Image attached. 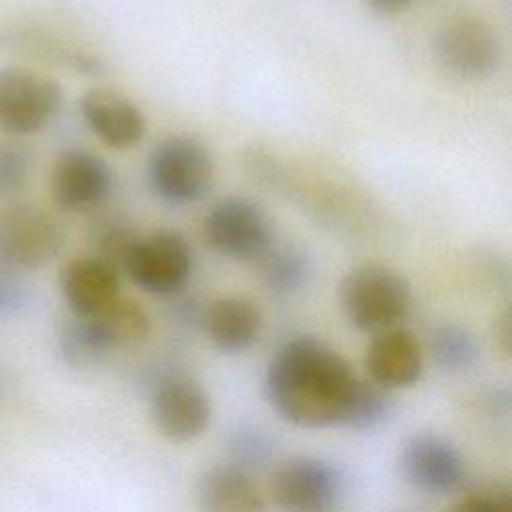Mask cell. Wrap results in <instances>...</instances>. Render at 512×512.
I'll return each mask as SVG.
<instances>
[{
  "label": "cell",
  "instance_id": "1",
  "mask_svg": "<svg viewBox=\"0 0 512 512\" xmlns=\"http://www.w3.org/2000/svg\"><path fill=\"white\" fill-rule=\"evenodd\" d=\"M360 378L350 364L314 336L282 342L266 366L264 388L272 408L300 428L344 426Z\"/></svg>",
  "mask_w": 512,
  "mask_h": 512
},
{
  "label": "cell",
  "instance_id": "2",
  "mask_svg": "<svg viewBox=\"0 0 512 512\" xmlns=\"http://www.w3.org/2000/svg\"><path fill=\"white\" fill-rule=\"evenodd\" d=\"M152 332L148 310L134 298L120 296L102 312L72 316L58 330V350L68 366L84 368L114 350L142 344Z\"/></svg>",
  "mask_w": 512,
  "mask_h": 512
},
{
  "label": "cell",
  "instance_id": "3",
  "mask_svg": "<svg viewBox=\"0 0 512 512\" xmlns=\"http://www.w3.org/2000/svg\"><path fill=\"white\" fill-rule=\"evenodd\" d=\"M340 308L348 324L378 334L400 326L412 308V286L392 266L364 262L350 268L338 288Z\"/></svg>",
  "mask_w": 512,
  "mask_h": 512
},
{
  "label": "cell",
  "instance_id": "4",
  "mask_svg": "<svg viewBox=\"0 0 512 512\" xmlns=\"http://www.w3.org/2000/svg\"><path fill=\"white\" fill-rule=\"evenodd\" d=\"M146 180L160 202L188 206L208 194L214 182V158L200 138L170 134L150 150Z\"/></svg>",
  "mask_w": 512,
  "mask_h": 512
},
{
  "label": "cell",
  "instance_id": "5",
  "mask_svg": "<svg viewBox=\"0 0 512 512\" xmlns=\"http://www.w3.org/2000/svg\"><path fill=\"white\" fill-rule=\"evenodd\" d=\"M192 268V246L184 234L172 228L138 234L120 264V272L152 296H178L188 284Z\"/></svg>",
  "mask_w": 512,
  "mask_h": 512
},
{
  "label": "cell",
  "instance_id": "6",
  "mask_svg": "<svg viewBox=\"0 0 512 512\" xmlns=\"http://www.w3.org/2000/svg\"><path fill=\"white\" fill-rule=\"evenodd\" d=\"M66 242L62 222L46 208L14 202L0 210V266L6 272H30L50 264Z\"/></svg>",
  "mask_w": 512,
  "mask_h": 512
},
{
  "label": "cell",
  "instance_id": "7",
  "mask_svg": "<svg viewBox=\"0 0 512 512\" xmlns=\"http://www.w3.org/2000/svg\"><path fill=\"white\" fill-rule=\"evenodd\" d=\"M214 252L238 262H256L274 244L268 212L252 198L230 194L216 200L202 222Z\"/></svg>",
  "mask_w": 512,
  "mask_h": 512
},
{
  "label": "cell",
  "instance_id": "8",
  "mask_svg": "<svg viewBox=\"0 0 512 512\" xmlns=\"http://www.w3.org/2000/svg\"><path fill=\"white\" fill-rule=\"evenodd\" d=\"M434 58L452 78L478 82L494 76L504 60V44L490 22L478 16L448 20L432 40Z\"/></svg>",
  "mask_w": 512,
  "mask_h": 512
},
{
  "label": "cell",
  "instance_id": "9",
  "mask_svg": "<svg viewBox=\"0 0 512 512\" xmlns=\"http://www.w3.org/2000/svg\"><path fill=\"white\" fill-rule=\"evenodd\" d=\"M56 80L18 66L0 68V132L28 136L42 130L62 108Z\"/></svg>",
  "mask_w": 512,
  "mask_h": 512
},
{
  "label": "cell",
  "instance_id": "10",
  "mask_svg": "<svg viewBox=\"0 0 512 512\" xmlns=\"http://www.w3.org/2000/svg\"><path fill=\"white\" fill-rule=\"evenodd\" d=\"M272 498L282 512H330L344 494V476L318 456H292L272 476Z\"/></svg>",
  "mask_w": 512,
  "mask_h": 512
},
{
  "label": "cell",
  "instance_id": "11",
  "mask_svg": "<svg viewBox=\"0 0 512 512\" xmlns=\"http://www.w3.org/2000/svg\"><path fill=\"white\" fill-rule=\"evenodd\" d=\"M114 188L110 164L94 150L68 148L54 160L50 194L64 212L82 214L100 208Z\"/></svg>",
  "mask_w": 512,
  "mask_h": 512
},
{
  "label": "cell",
  "instance_id": "12",
  "mask_svg": "<svg viewBox=\"0 0 512 512\" xmlns=\"http://www.w3.org/2000/svg\"><path fill=\"white\" fill-rule=\"evenodd\" d=\"M400 472L414 490L426 496H448L462 486L466 462L444 436L416 432L402 444Z\"/></svg>",
  "mask_w": 512,
  "mask_h": 512
},
{
  "label": "cell",
  "instance_id": "13",
  "mask_svg": "<svg viewBox=\"0 0 512 512\" xmlns=\"http://www.w3.org/2000/svg\"><path fill=\"white\" fill-rule=\"evenodd\" d=\"M150 414L162 436L172 442H190L208 428L212 406L196 380L166 374L152 388Z\"/></svg>",
  "mask_w": 512,
  "mask_h": 512
},
{
  "label": "cell",
  "instance_id": "14",
  "mask_svg": "<svg viewBox=\"0 0 512 512\" xmlns=\"http://www.w3.org/2000/svg\"><path fill=\"white\" fill-rule=\"evenodd\" d=\"M80 114L90 132L108 148H134L146 134V116L122 92L90 88L80 98Z\"/></svg>",
  "mask_w": 512,
  "mask_h": 512
},
{
  "label": "cell",
  "instance_id": "15",
  "mask_svg": "<svg viewBox=\"0 0 512 512\" xmlns=\"http://www.w3.org/2000/svg\"><path fill=\"white\" fill-rule=\"evenodd\" d=\"M364 366L370 382L384 390L414 386L424 372V352L420 340L406 328L394 326L374 334L366 348Z\"/></svg>",
  "mask_w": 512,
  "mask_h": 512
},
{
  "label": "cell",
  "instance_id": "16",
  "mask_svg": "<svg viewBox=\"0 0 512 512\" xmlns=\"http://www.w3.org/2000/svg\"><path fill=\"white\" fill-rule=\"evenodd\" d=\"M62 298L72 316L102 312L120 294V272L92 254L68 260L58 276Z\"/></svg>",
  "mask_w": 512,
  "mask_h": 512
},
{
  "label": "cell",
  "instance_id": "17",
  "mask_svg": "<svg viewBox=\"0 0 512 512\" xmlns=\"http://www.w3.org/2000/svg\"><path fill=\"white\" fill-rule=\"evenodd\" d=\"M200 326L210 344L224 354L250 350L262 332V312L246 296L228 294L202 308Z\"/></svg>",
  "mask_w": 512,
  "mask_h": 512
},
{
  "label": "cell",
  "instance_id": "18",
  "mask_svg": "<svg viewBox=\"0 0 512 512\" xmlns=\"http://www.w3.org/2000/svg\"><path fill=\"white\" fill-rule=\"evenodd\" d=\"M200 512H266V500L250 472L234 464L206 468L196 484Z\"/></svg>",
  "mask_w": 512,
  "mask_h": 512
},
{
  "label": "cell",
  "instance_id": "19",
  "mask_svg": "<svg viewBox=\"0 0 512 512\" xmlns=\"http://www.w3.org/2000/svg\"><path fill=\"white\" fill-rule=\"evenodd\" d=\"M258 276L268 294L290 298L302 292L312 276V260L300 246L272 244L258 260Z\"/></svg>",
  "mask_w": 512,
  "mask_h": 512
},
{
  "label": "cell",
  "instance_id": "20",
  "mask_svg": "<svg viewBox=\"0 0 512 512\" xmlns=\"http://www.w3.org/2000/svg\"><path fill=\"white\" fill-rule=\"evenodd\" d=\"M428 352L440 370L456 374L476 364L480 356V344L468 326L444 320L430 328Z\"/></svg>",
  "mask_w": 512,
  "mask_h": 512
},
{
  "label": "cell",
  "instance_id": "21",
  "mask_svg": "<svg viewBox=\"0 0 512 512\" xmlns=\"http://www.w3.org/2000/svg\"><path fill=\"white\" fill-rule=\"evenodd\" d=\"M136 236H138V230L124 216L112 214V216L100 218L90 232L92 256L106 260L120 272V264L130 244L136 240Z\"/></svg>",
  "mask_w": 512,
  "mask_h": 512
},
{
  "label": "cell",
  "instance_id": "22",
  "mask_svg": "<svg viewBox=\"0 0 512 512\" xmlns=\"http://www.w3.org/2000/svg\"><path fill=\"white\" fill-rule=\"evenodd\" d=\"M228 452L232 456L234 466L254 472L264 468L274 454L272 438L258 426L240 424L228 436Z\"/></svg>",
  "mask_w": 512,
  "mask_h": 512
},
{
  "label": "cell",
  "instance_id": "23",
  "mask_svg": "<svg viewBox=\"0 0 512 512\" xmlns=\"http://www.w3.org/2000/svg\"><path fill=\"white\" fill-rule=\"evenodd\" d=\"M392 412L390 392L380 388L374 382L360 380L356 396L352 400L348 418L344 426L354 430H374L378 428Z\"/></svg>",
  "mask_w": 512,
  "mask_h": 512
},
{
  "label": "cell",
  "instance_id": "24",
  "mask_svg": "<svg viewBox=\"0 0 512 512\" xmlns=\"http://www.w3.org/2000/svg\"><path fill=\"white\" fill-rule=\"evenodd\" d=\"M32 172V158L26 148L14 142H0V194L10 196L26 188Z\"/></svg>",
  "mask_w": 512,
  "mask_h": 512
},
{
  "label": "cell",
  "instance_id": "25",
  "mask_svg": "<svg viewBox=\"0 0 512 512\" xmlns=\"http://www.w3.org/2000/svg\"><path fill=\"white\" fill-rule=\"evenodd\" d=\"M446 512H512L510 490L504 486H492L480 492L466 494L456 500Z\"/></svg>",
  "mask_w": 512,
  "mask_h": 512
},
{
  "label": "cell",
  "instance_id": "26",
  "mask_svg": "<svg viewBox=\"0 0 512 512\" xmlns=\"http://www.w3.org/2000/svg\"><path fill=\"white\" fill-rule=\"evenodd\" d=\"M362 2L380 16H396L400 12H406L416 0H362Z\"/></svg>",
  "mask_w": 512,
  "mask_h": 512
},
{
  "label": "cell",
  "instance_id": "27",
  "mask_svg": "<svg viewBox=\"0 0 512 512\" xmlns=\"http://www.w3.org/2000/svg\"><path fill=\"white\" fill-rule=\"evenodd\" d=\"M494 334L500 340V346L508 352L510 350V310L506 308L494 324Z\"/></svg>",
  "mask_w": 512,
  "mask_h": 512
}]
</instances>
